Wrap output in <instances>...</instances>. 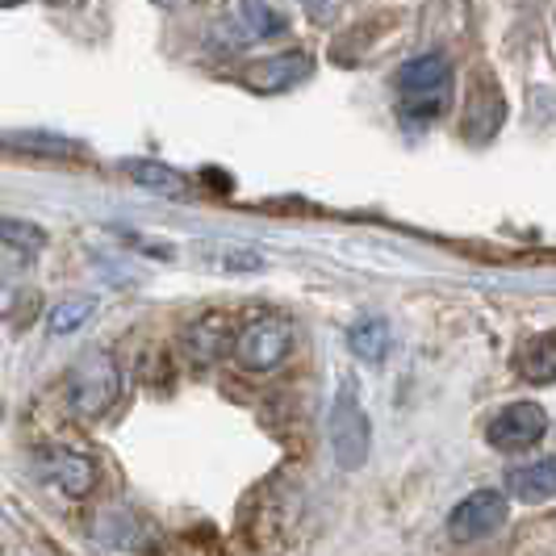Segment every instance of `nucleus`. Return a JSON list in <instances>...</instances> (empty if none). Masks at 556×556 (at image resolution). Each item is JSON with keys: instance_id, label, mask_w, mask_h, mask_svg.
<instances>
[{"instance_id": "20e7f679", "label": "nucleus", "mask_w": 556, "mask_h": 556, "mask_svg": "<svg viewBox=\"0 0 556 556\" xmlns=\"http://www.w3.org/2000/svg\"><path fill=\"white\" fill-rule=\"evenodd\" d=\"M368 447H372V427H368V415H364L361 397H356V386L343 381L339 393H334L331 406V452L343 469H364L368 460Z\"/></svg>"}, {"instance_id": "4468645a", "label": "nucleus", "mask_w": 556, "mask_h": 556, "mask_svg": "<svg viewBox=\"0 0 556 556\" xmlns=\"http://www.w3.org/2000/svg\"><path fill=\"white\" fill-rule=\"evenodd\" d=\"M34 260L38 255H29V251L0 239V314H9V309L17 306V289H22V277L34 268Z\"/></svg>"}, {"instance_id": "9d476101", "label": "nucleus", "mask_w": 556, "mask_h": 556, "mask_svg": "<svg viewBox=\"0 0 556 556\" xmlns=\"http://www.w3.org/2000/svg\"><path fill=\"white\" fill-rule=\"evenodd\" d=\"M230 343H235V331H230V318L226 314H205V318H197L193 327L185 331V352L197 364H210L218 361V356H226Z\"/></svg>"}, {"instance_id": "9b49d317", "label": "nucleus", "mask_w": 556, "mask_h": 556, "mask_svg": "<svg viewBox=\"0 0 556 556\" xmlns=\"http://www.w3.org/2000/svg\"><path fill=\"white\" fill-rule=\"evenodd\" d=\"M506 490L519 502H548L556 498V456H544V460H531V465H515L506 473Z\"/></svg>"}, {"instance_id": "aec40b11", "label": "nucleus", "mask_w": 556, "mask_h": 556, "mask_svg": "<svg viewBox=\"0 0 556 556\" xmlns=\"http://www.w3.org/2000/svg\"><path fill=\"white\" fill-rule=\"evenodd\" d=\"M309 9H323V4H327V0H306Z\"/></svg>"}, {"instance_id": "ddd939ff", "label": "nucleus", "mask_w": 556, "mask_h": 556, "mask_svg": "<svg viewBox=\"0 0 556 556\" xmlns=\"http://www.w3.org/2000/svg\"><path fill=\"white\" fill-rule=\"evenodd\" d=\"M390 323L386 318H361V323H352V331H348V348L361 356L364 364H381L390 356Z\"/></svg>"}, {"instance_id": "f257e3e1", "label": "nucleus", "mask_w": 556, "mask_h": 556, "mask_svg": "<svg viewBox=\"0 0 556 556\" xmlns=\"http://www.w3.org/2000/svg\"><path fill=\"white\" fill-rule=\"evenodd\" d=\"M393 88L402 97V117L406 122H435L444 113L447 97H452V67L444 55H418L397 67Z\"/></svg>"}, {"instance_id": "dca6fc26", "label": "nucleus", "mask_w": 556, "mask_h": 556, "mask_svg": "<svg viewBox=\"0 0 556 556\" xmlns=\"http://www.w3.org/2000/svg\"><path fill=\"white\" fill-rule=\"evenodd\" d=\"M97 540H105L110 548H122V553H135V548H142V523L135 515L110 510L97 519Z\"/></svg>"}, {"instance_id": "0eeeda50", "label": "nucleus", "mask_w": 556, "mask_h": 556, "mask_svg": "<svg viewBox=\"0 0 556 556\" xmlns=\"http://www.w3.org/2000/svg\"><path fill=\"white\" fill-rule=\"evenodd\" d=\"M38 477L51 490L67 494V498H88L97 490V465L84 452H76V447H47V452H38Z\"/></svg>"}, {"instance_id": "2eb2a0df", "label": "nucleus", "mask_w": 556, "mask_h": 556, "mask_svg": "<svg viewBox=\"0 0 556 556\" xmlns=\"http://www.w3.org/2000/svg\"><path fill=\"white\" fill-rule=\"evenodd\" d=\"M519 372L528 377L531 386L556 381V331L531 339L528 348H523V356H519Z\"/></svg>"}, {"instance_id": "6e6552de", "label": "nucleus", "mask_w": 556, "mask_h": 556, "mask_svg": "<svg viewBox=\"0 0 556 556\" xmlns=\"http://www.w3.org/2000/svg\"><path fill=\"white\" fill-rule=\"evenodd\" d=\"M309 72H314V63H309L306 51H289V55H273L248 67V84L255 92H285V88L306 80Z\"/></svg>"}, {"instance_id": "6ab92c4d", "label": "nucleus", "mask_w": 556, "mask_h": 556, "mask_svg": "<svg viewBox=\"0 0 556 556\" xmlns=\"http://www.w3.org/2000/svg\"><path fill=\"white\" fill-rule=\"evenodd\" d=\"M13 147H26V151H42V155H67L72 151V142L63 139H51V135H9Z\"/></svg>"}, {"instance_id": "7ed1b4c3", "label": "nucleus", "mask_w": 556, "mask_h": 556, "mask_svg": "<svg viewBox=\"0 0 556 556\" xmlns=\"http://www.w3.org/2000/svg\"><path fill=\"white\" fill-rule=\"evenodd\" d=\"M230 352L248 372H273L293 352V327L280 314H260V318L243 323V331L235 334Z\"/></svg>"}, {"instance_id": "f03ea898", "label": "nucleus", "mask_w": 556, "mask_h": 556, "mask_svg": "<svg viewBox=\"0 0 556 556\" xmlns=\"http://www.w3.org/2000/svg\"><path fill=\"white\" fill-rule=\"evenodd\" d=\"M122 397V368L110 352H84L80 361L72 364L67 372V410L92 422V418H105Z\"/></svg>"}, {"instance_id": "39448f33", "label": "nucleus", "mask_w": 556, "mask_h": 556, "mask_svg": "<svg viewBox=\"0 0 556 556\" xmlns=\"http://www.w3.org/2000/svg\"><path fill=\"white\" fill-rule=\"evenodd\" d=\"M506 523V494L502 490H477L447 515V535L456 544H477L490 540Z\"/></svg>"}, {"instance_id": "1a4fd4ad", "label": "nucleus", "mask_w": 556, "mask_h": 556, "mask_svg": "<svg viewBox=\"0 0 556 556\" xmlns=\"http://www.w3.org/2000/svg\"><path fill=\"white\" fill-rule=\"evenodd\" d=\"M230 22H235L239 42H268V38H280V34L289 29L285 13L273 9L268 0H235Z\"/></svg>"}, {"instance_id": "423d86ee", "label": "nucleus", "mask_w": 556, "mask_h": 556, "mask_svg": "<svg viewBox=\"0 0 556 556\" xmlns=\"http://www.w3.org/2000/svg\"><path fill=\"white\" fill-rule=\"evenodd\" d=\"M544 431H548V410L535 406V402H515V406H506L490 418L485 440L498 452H528L544 440Z\"/></svg>"}, {"instance_id": "f3484780", "label": "nucleus", "mask_w": 556, "mask_h": 556, "mask_svg": "<svg viewBox=\"0 0 556 556\" xmlns=\"http://www.w3.org/2000/svg\"><path fill=\"white\" fill-rule=\"evenodd\" d=\"M92 314H97V302H92V298H72V302H63V306L51 309L47 331L51 334H76Z\"/></svg>"}, {"instance_id": "412c9836", "label": "nucleus", "mask_w": 556, "mask_h": 556, "mask_svg": "<svg viewBox=\"0 0 556 556\" xmlns=\"http://www.w3.org/2000/svg\"><path fill=\"white\" fill-rule=\"evenodd\" d=\"M155 4H176V0H155Z\"/></svg>"}, {"instance_id": "a211bd4d", "label": "nucleus", "mask_w": 556, "mask_h": 556, "mask_svg": "<svg viewBox=\"0 0 556 556\" xmlns=\"http://www.w3.org/2000/svg\"><path fill=\"white\" fill-rule=\"evenodd\" d=\"M0 239L29 251V255H38V251L47 248V230L34 223H22V218H0Z\"/></svg>"}, {"instance_id": "f8f14e48", "label": "nucleus", "mask_w": 556, "mask_h": 556, "mask_svg": "<svg viewBox=\"0 0 556 556\" xmlns=\"http://www.w3.org/2000/svg\"><path fill=\"white\" fill-rule=\"evenodd\" d=\"M122 172L139 185V189H151V193H164V197H185L189 193V180L167 164H155V160H130L122 164Z\"/></svg>"}]
</instances>
